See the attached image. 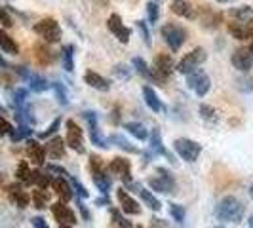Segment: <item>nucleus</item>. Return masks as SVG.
Segmentation results:
<instances>
[{
	"label": "nucleus",
	"instance_id": "f257e3e1",
	"mask_svg": "<svg viewBox=\"0 0 253 228\" xmlns=\"http://www.w3.org/2000/svg\"><path fill=\"white\" fill-rule=\"evenodd\" d=\"M215 215L223 223H240L244 217V203L234 196H225L217 203Z\"/></svg>",
	"mask_w": 253,
	"mask_h": 228
},
{
	"label": "nucleus",
	"instance_id": "f03ea898",
	"mask_svg": "<svg viewBox=\"0 0 253 228\" xmlns=\"http://www.w3.org/2000/svg\"><path fill=\"white\" fill-rule=\"evenodd\" d=\"M89 169H91L95 187L101 190V194H109V190L113 187V179H111V175H107L99 156H91L89 158Z\"/></svg>",
	"mask_w": 253,
	"mask_h": 228
},
{
	"label": "nucleus",
	"instance_id": "7ed1b4c3",
	"mask_svg": "<svg viewBox=\"0 0 253 228\" xmlns=\"http://www.w3.org/2000/svg\"><path fill=\"white\" fill-rule=\"evenodd\" d=\"M35 33L40 38H44V42H48V44H53V42L61 40V27H59V23L53 17L40 19L35 25Z\"/></svg>",
	"mask_w": 253,
	"mask_h": 228
},
{
	"label": "nucleus",
	"instance_id": "20e7f679",
	"mask_svg": "<svg viewBox=\"0 0 253 228\" xmlns=\"http://www.w3.org/2000/svg\"><path fill=\"white\" fill-rule=\"evenodd\" d=\"M208 59V53L204 48H194L192 51H189L177 65V71L181 75H190L194 71H198V65H202Z\"/></svg>",
	"mask_w": 253,
	"mask_h": 228
},
{
	"label": "nucleus",
	"instance_id": "39448f33",
	"mask_svg": "<svg viewBox=\"0 0 253 228\" xmlns=\"http://www.w3.org/2000/svg\"><path fill=\"white\" fill-rule=\"evenodd\" d=\"M162 38H164V42L171 50L177 51L185 44V40H187V31L183 27L168 23V25L162 27Z\"/></svg>",
	"mask_w": 253,
	"mask_h": 228
},
{
	"label": "nucleus",
	"instance_id": "423d86ee",
	"mask_svg": "<svg viewBox=\"0 0 253 228\" xmlns=\"http://www.w3.org/2000/svg\"><path fill=\"white\" fill-rule=\"evenodd\" d=\"M156 173H158V175H154V177L149 179V187H151L152 190L164 192V194H169V192L175 190V179L171 177V173H169L168 169L158 167Z\"/></svg>",
	"mask_w": 253,
	"mask_h": 228
},
{
	"label": "nucleus",
	"instance_id": "0eeeda50",
	"mask_svg": "<svg viewBox=\"0 0 253 228\" xmlns=\"http://www.w3.org/2000/svg\"><path fill=\"white\" fill-rule=\"evenodd\" d=\"M173 149L179 154V158H183L185 162H196L200 152H202V147L196 143V141H190V139H177L173 143Z\"/></svg>",
	"mask_w": 253,
	"mask_h": 228
},
{
	"label": "nucleus",
	"instance_id": "6e6552de",
	"mask_svg": "<svg viewBox=\"0 0 253 228\" xmlns=\"http://www.w3.org/2000/svg\"><path fill=\"white\" fill-rule=\"evenodd\" d=\"M187 86H189L198 97H204V95L210 91L211 80H210V76L206 75L202 69H198V71H194V73L187 75Z\"/></svg>",
	"mask_w": 253,
	"mask_h": 228
},
{
	"label": "nucleus",
	"instance_id": "1a4fd4ad",
	"mask_svg": "<svg viewBox=\"0 0 253 228\" xmlns=\"http://www.w3.org/2000/svg\"><path fill=\"white\" fill-rule=\"evenodd\" d=\"M82 116H84V120L88 122L89 139H91V145H95V147H101V149H107L111 141H109L107 137H105V135H103L101 129H99V126H97V114L86 111V113H82Z\"/></svg>",
	"mask_w": 253,
	"mask_h": 228
},
{
	"label": "nucleus",
	"instance_id": "9d476101",
	"mask_svg": "<svg viewBox=\"0 0 253 228\" xmlns=\"http://www.w3.org/2000/svg\"><path fill=\"white\" fill-rule=\"evenodd\" d=\"M67 145L73 149L78 154H84L86 152V147H84V133L80 126L76 124L75 120H67Z\"/></svg>",
	"mask_w": 253,
	"mask_h": 228
},
{
	"label": "nucleus",
	"instance_id": "9b49d317",
	"mask_svg": "<svg viewBox=\"0 0 253 228\" xmlns=\"http://www.w3.org/2000/svg\"><path fill=\"white\" fill-rule=\"evenodd\" d=\"M107 27H109V31L113 33L114 37L118 38L122 44H127L129 42V37H131V31L127 29L124 23H122V19H120V15H109V19H107Z\"/></svg>",
	"mask_w": 253,
	"mask_h": 228
},
{
	"label": "nucleus",
	"instance_id": "f8f14e48",
	"mask_svg": "<svg viewBox=\"0 0 253 228\" xmlns=\"http://www.w3.org/2000/svg\"><path fill=\"white\" fill-rule=\"evenodd\" d=\"M25 185L23 183H13V185H8L6 187V192H8V198H10V202L15 203L19 209H25L29 202H31V198H29V194H27V190L23 189Z\"/></svg>",
	"mask_w": 253,
	"mask_h": 228
},
{
	"label": "nucleus",
	"instance_id": "ddd939ff",
	"mask_svg": "<svg viewBox=\"0 0 253 228\" xmlns=\"http://www.w3.org/2000/svg\"><path fill=\"white\" fill-rule=\"evenodd\" d=\"M51 213L55 217V221L59 223V225H69V227H73L76 225V215L75 211L67 205L65 202H57L51 205Z\"/></svg>",
	"mask_w": 253,
	"mask_h": 228
},
{
	"label": "nucleus",
	"instance_id": "4468645a",
	"mask_svg": "<svg viewBox=\"0 0 253 228\" xmlns=\"http://www.w3.org/2000/svg\"><path fill=\"white\" fill-rule=\"evenodd\" d=\"M232 65L234 69H238L240 73H248L253 67V53L250 48H238V50L232 53Z\"/></svg>",
	"mask_w": 253,
	"mask_h": 228
},
{
	"label": "nucleus",
	"instance_id": "2eb2a0df",
	"mask_svg": "<svg viewBox=\"0 0 253 228\" xmlns=\"http://www.w3.org/2000/svg\"><path fill=\"white\" fill-rule=\"evenodd\" d=\"M109 171L118 175L126 185L131 183V165H129V160H126V158H114L109 164Z\"/></svg>",
	"mask_w": 253,
	"mask_h": 228
},
{
	"label": "nucleus",
	"instance_id": "dca6fc26",
	"mask_svg": "<svg viewBox=\"0 0 253 228\" xmlns=\"http://www.w3.org/2000/svg\"><path fill=\"white\" fill-rule=\"evenodd\" d=\"M27 154H29V158H31L33 164L44 165V162H46V149L35 139L27 141Z\"/></svg>",
	"mask_w": 253,
	"mask_h": 228
},
{
	"label": "nucleus",
	"instance_id": "f3484780",
	"mask_svg": "<svg viewBox=\"0 0 253 228\" xmlns=\"http://www.w3.org/2000/svg\"><path fill=\"white\" fill-rule=\"evenodd\" d=\"M116 198H118V202H120L122 211H126V213H129V215H139L141 213V207L137 205V202H135L124 189H120L118 192H116Z\"/></svg>",
	"mask_w": 253,
	"mask_h": 228
},
{
	"label": "nucleus",
	"instance_id": "a211bd4d",
	"mask_svg": "<svg viewBox=\"0 0 253 228\" xmlns=\"http://www.w3.org/2000/svg\"><path fill=\"white\" fill-rule=\"evenodd\" d=\"M228 33L236 40H248V38H253V27L252 23L234 21V23H228Z\"/></svg>",
	"mask_w": 253,
	"mask_h": 228
},
{
	"label": "nucleus",
	"instance_id": "6ab92c4d",
	"mask_svg": "<svg viewBox=\"0 0 253 228\" xmlns=\"http://www.w3.org/2000/svg\"><path fill=\"white\" fill-rule=\"evenodd\" d=\"M151 152H152V156H156V154L164 156V158H168L171 164L175 162V160H173V156L168 152V149H164V145H162V137H160V131H158V129H152V133H151Z\"/></svg>",
	"mask_w": 253,
	"mask_h": 228
},
{
	"label": "nucleus",
	"instance_id": "aec40b11",
	"mask_svg": "<svg viewBox=\"0 0 253 228\" xmlns=\"http://www.w3.org/2000/svg\"><path fill=\"white\" fill-rule=\"evenodd\" d=\"M84 82L88 84L89 88L97 89V91H109V89H111V82H109L107 78H103V76L97 75V73H91V71H88V73L84 75Z\"/></svg>",
	"mask_w": 253,
	"mask_h": 228
},
{
	"label": "nucleus",
	"instance_id": "412c9836",
	"mask_svg": "<svg viewBox=\"0 0 253 228\" xmlns=\"http://www.w3.org/2000/svg\"><path fill=\"white\" fill-rule=\"evenodd\" d=\"M51 189L55 190V194H59V196H61V200H63V202H69V200L75 196V192H73V185H69L65 177L53 179Z\"/></svg>",
	"mask_w": 253,
	"mask_h": 228
},
{
	"label": "nucleus",
	"instance_id": "4be33fe9",
	"mask_svg": "<svg viewBox=\"0 0 253 228\" xmlns=\"http://www.w3.org/2000/svg\"><path fill=\"white\" fill-rule=\"evenodd\" d=\"M154 71L160 76H169L171 71H173V59L168 55V53H162V55H156L154 59Z\"/></svg>",
	"mask_w": 253,
	"mask_h": 228
},
{
	"label": "nucleus",
	"instance_id": "5701e85b",
	"mask_svg": "<svg viewBox=\"0 0 253 228\" xmlns=\"http://www.w3.org/2000/svg\"><path fill=\"white\" fill-rule=\"evenodd\" d=\"M65 143L59 135H55V137H51L48 143H46V152L50 154L51 158H55V160H59V158H63L65 156Z\"/></svg>",
	"mask_w": 253,
	"mask_h": 228
},
{
	"label": "nucleus",
	"instance_id": "b1692460",
	"mask_svg": "<svg viewBox=\"0 0 253 228\" xmlns=\"http://www.w3.org/2000/svg\"><path fill=\"white\" fill-rule=\"evenodd\" d=\"M143 97H145V103H147V107L151 109L152 113H162V111H164V105L158 99L156 91H154L151 86H145V88H143Z\"/></svg>",
	"mask_w": 253,
	"mask_h": 228
},
{
	"label": "nucleus",
	"instance_id": "393cba45",
	"mask_svg": "<svg viewBox=\"0 0 253 228\" xmlns=\"http://www.w3.org/2000/svg\"><path fill=\"white\" fill-rule=\"evenodd\" d=\"M171 12L179 15V17H185V19H194V8L190 6V2L187 0H173L171 2Z\"/></svg>",
	"mask_w": 253,
	"mask_h": 228
},
{
	"label": "nucleus",
	"instance_id": "a878e982",
	"mask_svg": "<svg viewBox=\"0 0 253 228\" xmlns=\"http://www.w3.org/2000/svg\"><path fill=\"white\" fill-rule=\"evenodd\" d=\"M230 17L240 23H253V8L252 6H238L230 10Z\"/></svg>",
	"mask_w": 253,
	"mask_h": 228
},
{
	"label": "nucleus",
	"instance_id": "bb28decb",
	"mask_svg": "<svg viewBox=\"0 0 253 228\" xmlns=\"http://www.w3.org/2000/svg\"><path fill=\"white\" fill-rule=\"evenodd\" d=\"M51 183H53V179H51L50 171L48 173H44V171H40V169H35L33 171V177H31V185H35L37 189H48Z\"/></svg>",
	"mask_w": 253,
	"mask_h": 228
},
{
	"label": "nucleus",
	"instance_id": "cd10ccee",
	"mask_svg": "<svg viewBox=\"0 0 253 228\" xmlns=\"http://www.w3.org/2000/svg\"><path fill=\"white\" fill-rule=\"evenodd\" d=\"M139 196H141V200L145 202V205H147V207H151L152 211H160V209H162V203H160V200H158V198L152 194L151 190H147V189H143V187H141Z\"/></svg>",
	"mask_w": 253,
	"mask_h": 228
},
{
	"label": "nucleus",
	"instance_id": "c85d7f7f",
	"mask_svg": "<svg viewBox=\"0 0 253 228\" xmlns=\"http://www.w3.org/2000/svg\"><path fill=\"white\" fill-rule=\"evenodd\" d=\"M0 48H2L4 53H8V55H17L19 53V46L4 31H0Z\"/></svg>",
	"mask_w": 253,
	"mask_h": 228
},
{
	"label": "nucleus",
	"instance_id": "c756f323",
	"mask_svg": "<svg viewBox=\"0 0 253 228\" xmlns=\"http://www.w3.org/2000/svg\"><path fill=\"white\" fill-rule=\"evenodd\" d=\"M124 129H127L133 137H137L139 141H145L147 137H149L147 127L143 126V124H139V122H127V124H124Z\"/></svg>",
	"mask_w": 253,
	"mask_h": 228
},
{
	"label": "nucleus",
	"instance_id": "7c9ffc66",
	"mask_svg": "<svg viewBox=\"0 0 253 228\" xmlns=\"http://www.w3.org/2000/svg\"><path fill=\"white\" fill-rule=\"evenodd\" d=\"M73 53H75V46H71V44H67V46L61 48V61H63V67L67 73H73V71H75Z\"/></svg>",
	"mask_w": 253,
	"mask_h": 228
},
{
	"label": "nucleus",
	"instance_id": "2f4dec72",
	"mask_svg": "<svg viewBox=\"0 0 253 228\" xmlns=\"http://www.w3.org/2000/svg\"><path fill=\"white\" fill-rule=\"evenodd\" d=\"M33 202H35V207H37V209H46V207H48V202H50V194L44 189L33 190Z\"/></svg>",
	"mask_w": 253,
	"mask_h": 228
},
{
	"label": "nucleus",
	"instance_id": "473e14b6",
	"mask_svg": "<svg viewBox=\"0 0 253 228\" xmlns=\"http://www.w3.org/2000/svg\"><path fill=\"white\" fill-rule=\"evenodd\" d=\"M29 88H31V91L40 93V91H46V89L50 88V84H48V80H46V78L33 75L31 78H29Z\"/></svg>",
	"mask_w": 253,
	"mask_h": 228
},
{
	"label": "nucleus",
	"instance_id": "72a5a7b5",
	"mask_svg": "<svg viewBox=\"0 0 253 228\" xmlns=\"http://www.w3.org/2000/svg\"><path fill=\"white\" fill-rule=\"evenodd\" d=\"M202 13H204V15H202V23L206 27H210V29H211V27H217L219 23H221V15H219V13H213L211 10H210V8H204Z\"/></svg>",
	"mask_w": 253,
	"mask_h": 228
},
{
	"label": "nucleus",
	"instance_id": "f704fd0d",
	"mask_svg": "<svg viewBox=\"0 0 253 228\" xmlns=\"http://www.w3.org/2000/svg\"><path fill=\"white\" fill-rule=\"evenodd\" d=\"M33 135V129H31V126H19L17 129L13 127L12 133H10V139L13 141V143H17V141H23L27 139V137H31Z\"/></svg>",
	"mask_w": 253,
	"mask_h": 228
},
{
	"label": "nucleus",
	"instance_id": "c9c22d12",
	"mask_svg": "<svg viewBox=\"0 0 253 228\" xmlns=\"http://www.w3.org/2000/svg\"><path fill=\"white\" fill-rule=\"evenodd\" d=\"M15 118H17V122L21 126H35V116H33V113L29 109H17Z\"/></svg>",
	"mask_w": 253,
	"mask_h": 228
},
{
	"label": "nucleus",
	"instance_id": "e433bc0d",
	"mask_svg": "<svg viewBox=\"0 0 253 228\" xmlns=\"http://www.w3.org/2000/svg\"><path fill=\"white\" fill-rule=\"evenodd\" d=\"M17 179H19V183H23V185H31V177H33V171H31V167L27 165V162H21V164L17 165Z\"/></svg>",
	"mask_w": 253,
	"mask_h": 228
},
{
	"label": "nucleus",
	"instance_id": "4c0bfd02",
	"mask_svg": "<svg viewBox=\"0 0 253 228\" xmlns=\"http://www.w3.org/2000/svg\"><path fill=\"white\" fill-rule=\"evenodd\" d=\"M200 116H202L206 122H210V124H215L217 120H219V114L213 107H210V105H200Z\"/></svg>",
	"mask_w": 253,
	"mask_h": 228
},
{
	"label": "nucleus",
	"instance_id": "58836bf2",
	"mask_svg": "<svg viewBox=\"0 0 253 228\" xmlns=\"http://www.w3.org/2000/svg\"><path fill=\"white\" fill-rule=\"evenodd\" d=\"M131 63H133V67L137 69V73H139V75H143L145 78H151L152 80L154 73L151 71V67L145 63V59H143V57H133V61H131Z\"/></svg>",
	"mask_w": 253,
	"mask_h": 228
},
{
	"label": "nucleus",
	"instance_id": "ea45409f",
	"mask_svg": "<svg viewBox=\"0 0 253 228\" xmlns=\"http://www.w3.org/2000/svg\"><path fill=\"white\" fill-rule=\"evenodd\" d=\"M109 141H111V143H114L118 149H122V151H126V152H139V151H137V147H131V143H129L127 139H124L122 135H113Z\"/></svg>",
	"mask_w": 253,
	"mask_h": 228
},
{
	"label": "nucleus",
	"instance_id": "a19ab883",
	"mask_svg": "<svg viewBox=\"0 0 253 228\" xmlns=\"http://www.w3.org/2000/svg\"><path fill=\"white\" fill-rule=\"evenodd\" d=\"M37 57L42 65H50L53 61V51L40 44V46H37Z\"/></svg>",
	"mask_w": 253,
	"mask_h": 228
},
{
	"label": "nucleus",
	"instance_id": "79ce46f5",
	"mask_svg": "<svg viewBox=\"0 0 253 228\" xmlns=\"http://www.w3.org/2000/svg\"><path fill=\"white\" fill-rule=\"evenodd\" d=\"M111 215H113V221H114V225L118 228H133L131 227V223L127 221L126 217L122 215L118 209H111Z\"/></svg>",
	"mask_w": 253,
	"mask_h": 228
},
{
	"label": "nucleus",
	"instance_id": "37998d69",
	"mask_svg": "<svg viewBox=\"0 0 253 228\" xmlns=\"http://www.w3.org/2000/svg\"><path fill=\"white\" fill-rule=\"evenodd\" d=\"M53 89H55V95H57V101H59V105L67 107V105H69V95H67V89H65L63 84L55 82V84H53Z\"/></svg>",
	"mask_w": 253,
	"mask_h": 228
},
{
	"label": "nucleus",
	"instance_id": "c03bdc74",
	"mask_svg": "<svg viewBox=\"0 0 253 228\" xmlns=\"http://www.w3.org/2000/svg\"><path fill=\"white\" fill-rule=\"evenodd\" d=\"M169 213H171V217L177 221V223H183L185 221V207L183 205H179V203H169Z\"/></svg>",
	"mask_w": 253,
	"mask_h": 228
},
{
	"label": "nucleus",
	"instance_id": "a18cd8bd",
	"mask_svg": "<svg viewBox=\"0 0 253 228\" xmlns=\"http://www.w3.org/2000/svg\"><path fill=\"white\" fill-rule=\"evenodd\" d=\"M13 105H15V109H23V105H25L27 101V89H21L17 88L15 91H13Z\"/></svg>",
	"mask_w": 253,
	"mask_h": 228
},
{
	"label": "nucleus",
	"instance_id": "49530a36",
	"mask_svg": "<svg viewBox=\"0 0 253 228\" xmlns=\"http://www.w3.org/2000/svg\"><path fill=\"white\" fill-rule=\"evenodd\" d=\"M147 12H149V19H151V23H156L158 21V17H160V10H158V2H149L147 4Z\"/></svg>",
	"mask_w": 253,
	"mask_h": 228
},
{
	"label": "nucleus",
	"instance_id": "de8ad7c7",
	"mask_svg": "<svg viewBox=\"0 0 253 228\" xmlns=\"http://www.w3.org/2000/svg\"><path fill=\"white\" fill-rule=\"evenodd\" d=\"M59 126H61V118H57V120H53V124H51L44 133H40V139H48L50 135H53L57 129H59Z\"/></svg>",
	"mask_w": 253,
	"mask_h": 228
},
{
	"label": "nucleus",
	"instance_id": "09e8293b",
	"mask_svg": "<svg viewBox=\"0 0 253 228\" xmlns=\"http://www.w3.org/2000/svg\"><path fill=\"white\" fill-rule=\"evenodd\" d=\"M137 29H139L141 35H143V40H145V44H147V46H151V35H149L147 23H145V21H137Z\"/></svg>",
	"mask_w": 253,
	"mask_h": 228
},
{
	"label": "nucleus",
	"instance_id": "8fccbe9b",
	"mask_svg": "<svg viewBox=\"0 0 253 228\" xmlns=\"http://www.w3.org/2000/svg\"><path fill=\"white\" fill-rule=\"evenodd\" d=\"M71 185H73V189L76 190V194H78L80 198H88V190L84 189V185H80L76 179H71Z\"/></svg>",
	"mask_w": 253,
	"mask_h": 228
},
{
	"label": "nucleus",
	"instance_id": "3c124183",
	"mask_svg": "<svg viewBox=\"0 0 253 228\" xmlns=\"http://www.w3.org/2000/svg\"><path fill=\"white\" fill-rule=\"evenodd\" d=\"M50 173H57L59 177H67L69 173H67V169H63V167H59V165H53V164H50L48 167H46Z\"/></svg>",
	"mask_w": 253,
	"mask_h": 228
},
{
	"label": "nucleus",
	"instance_id": "603ef678",
	"mask_svg": "<svg viewBox=\"0 0 253 228\" xmlns=\"http://www.w3.org/2000/svg\"><path fill=\"white\" fill-rule=\"evenodd\" d=\"M0 15H2V25L4 27L12 25V17H10V13H8V6H4V8L0 10Z\"/></svg>",
	"mask_w": 253,
	"mask_h": 228
},
{
	"label": "nucleus",
	"instance_id": "864d4df0",
	"mask_svg": "<svg viewBox=\"0 0 253 228\" xmlns=\"http://www.w3.org/2000/svg\"><path fill=\"white\" fill-rule=\"evenodd\" d=\"M31 223H33V227L35 228H48L46 219H42V217H33V219H31Z\"/></svg>",
	"mask_w": 253,
	"mask_h": 228
},
{
	"label": "nucleus",
	"instance_id": "5fc2aeb1",
	"mask_svg": "<svg viewBox=\"0 0 253 228\" xmlns=\"http://www.w3.org/2000/svg\"><path fill=\"white\" fill-rule=\"evenodd\" d=\"M124 69H126V67H120V65H118V67H114V75L118 76V78H129V73L124 71Z\"/></svg>",
	"mask_w": 253,
	"mask_h": 228
},
{
	"label": "nucleus",
	"instance_id": "6e6d98bb",
	"mask_svg": "<svg viewBox=\"0 0 253 228\" xmlns=\"http://www.w3.org/2000/svg\"><path fill=\"white\" fill-rule=\"evenodd\" d=\"M12 129H13L12 124L4 118V120H2V135H10V133H12Z\"/></svg>",
	"mask_w": 253,
	"mask_h": 228
},
{
	"label": "nucleus",
	"instance_id": "4d7b16f0",
	"mask_svg": "<svg viewBox=\"0 0 253 228\" xmlns=\"http://www.w3.org/2000/svg\"><path fill=\"white\" fill-rule=\"evenodd\" d=\"M78 207H80V211H82L84 219H86V221H89V213H88V209H86V205H84L82 202H78Z\"/></svg>",
	"mask_w": 253,
	"mask_h": 228
},
{
	"label": "nucleus",
	"instance_id": "13d9d810",
	"mask_svg": "<svg viewBox=\"0 0 253 228\" xmlns=\"http://www.w3.org/2000/svg\"><path fill=\"white\" fill-rule=\"evenodd\" d=\"M248 225H250V228H253V215L250 217V221H248Z\"/></svg>",
	"mask_w": 253,
	"mask_h": 228
},
{
	"label": "nucleus",
	"instance_id": "bf43d9fd",
	"mask_svg": "<svg viewBox=\"0 0 253 228\" xmlns=\"http://www.w3.org/2000/svg\"><path fill=\"white\" fill-rule=\"evenodd\" d=\"M217 2H221V4H228V2H234V0H217Z\"/></svg>",
	"mask_w": 253,
	"mask_h": 228
},
{
	"label": "nucleus",
	"instance_id": "052dcab7",
	"mask_svg": "<svg viewBox=\"0 0 253 228\" xmlns=\"http://www.w3.org/2000/svg\"><path fill=\"white\" fill-rule=\"evenodd\" d=\"M250 196H252V200H253V185L250 187Z\"/></svg>",
	"mask_w": 253,
	"mask_h": 228
},
{
	"label": "nucleus",
	"instance_id": "680f3d73",
	"mask_svg": "<svg viewBox=\"0 0 253 228\" xmlns=\"http://www.w3.org/2000/svg\"><path fill=\"white\" fill-rule=\"evenodd\" d=\"M59 228H73V227H69V225H59Z\"/></svg>",
	"mask_w": 253,
	"mask_h": 228
},
{
	"label": "nucleus",
	"instance_id": "e2e57ef3",
	"mask_svg": "<svg viewBox=\"0 0 253 228\" xmlns=\"http://www.w3.org/2000/svg\"><path fill=\"white\" fill-rule=\"evenodd\" d=\"M250 50H252V53H253V42H252V46H250Z\"/></svg>",
	"mask_w": 253,
	"mask_h": 228
},
{
	"label": "nucleus",
	"instance_id": "0e129e2a",
	"mask_svg": "<svg viewBox=\"0 0 253 228\" xmlns=\"http://www.w3.org/2000/svg\"><path fill=\"white\" fill-rule=\"evenodd\" d=\"M137 228H143V227H137Z\"/></svg>",
	"mask_w": 253,
	"mask_h": 228
},
{
	"label": "nucleus",
	"instance_id": "69168bd1",
	"mask_svg": "<svg viewBox=\"0 0 253 228\" xmlns=\"http://www.w3.org/2000/svg\"><path fill=\"white\" fill-rule=\"evenodd\" d=\"M217 228H221V227H217Z\"/></svg>",
	"mask_w": 253,
	"mask_h": 228
}]
</instances>
